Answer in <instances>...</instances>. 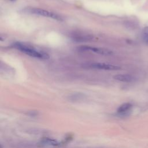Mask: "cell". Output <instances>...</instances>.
<instances>
[{"mask_svg": "<svg viewBox=\"0 0 148 148\" xmlns=\"http://www.w3.org/2000/svg\"><path fill=\"white\" fill-rule=\"evenodd\" d=\"M80 48L85 51H91L98 54L109 56L112 54V51L108 49L101 48V47H92L89 46H82Z\"/></svg>", "mask_w": 148, "mask_h": 148, "instance_id": "3957f363", "label": "cell"}, {"mask_svg": "<svg viewBox=\"0 0 148 148\" xmlns=\"http://www.w3.org/2000/svg\"><path fill=\"white\" fill-rule=\"evenodd\" d=\"M114 79L123 82H131L134 80L133 76L127 74H117L114 76Z\"/></svg>", "mask_w": 148, "mask_h": 148, "instance_id": "5b68a950", "label": "cell"}, {"mask_svg": "<svg viewBox=\"0 0 148 148\" xmlns=\"http://www.w3.org/2000/svg\"><path fill=\"white\" fill-rule=\"evenodd\" d=\"M11 1H13V0H11Z\"/></svg>", "mask_w": 148, "mask_h": 148, "instance_id": "9c48e42d", "label": "cell"}, {"mask_svg": "<svg viewBox=\"0 0 148 148\" xmlns=\"http://www.w3.org/2000/svg\"><path fill=\"white\" fill-rule=\"evenodd\" d=\"M91 68L99 69H103V70H109V71H113V70H118L120 69V67L117 65H114L113 64L103 63V62H94L89 65Z\"/></svg>", "mask_w": 148, "mask_h": 148, "instance_id": "277c9868", "label": "cell"}, {"mask_svg": "<svg viewBox=\"0 0 148 148\" xmlns=\"http://www.w3.org/2000/svg\"><path fill=\"white\" fill-rule=\"evenodd\" d=\"M42 143L44 144H47L49 145H52V146H56L58 144V143L54 139H50V138H44L42 140Z\"/></svg>", "mask_w": 148, "mask_h": 148, "instance_id": "52a82bcc", "label": "cell"}, {"mask_svg": "<svg viewBox=\"0 0 148 148\" xmlns=\"http://www.w3.org/2000/svg\"><path fill=\"white\" fill-rule=\"evenodd\" d=\"M29 12L32 14L38 15V16H43L45 17H49L50 18H53L54 20H56L58 21H62V17L57 14V13H53L52 12L45 10L43 9H40V8H31L29 9Z\"/></svg>", "mask_w": 148, "mask_h": 148, "instance_id": "7a4b0ae2", "label": "cell"}, {"mask_svg": "<svg viewBox=\"0 0 148 148\" xmlns=\"http://www.w3.org/2000/svg\"><path fill=\"white\" fill-rule=\"evenodd\" d=\"M132 108V105L130 103H125L119 106L117 109V112L120 114H124L130 110Z\"/></svg>", "mask_w": 148, "mask_h": 148, "instance_id": "8992f818", "label": "cell"}, {"mask_svg": "<svg viewBox=\"0 0 148 148\" xmlns=\"http://www.w3.org/2000/svg\"><path fill=\"white\" fill-rule=\"evenodd\" d=\"M143 39L144 42L148 45V27H145L143 31Z\"/></svg>", "mask_w": 148, "mask_h": 148, "instance_id": "ba28073f", "label": "cell"}, {"mask_svg": "<svg viewBox=\"0 0 148 148\" xmlns=\"http://www.w3.org/2000/svg\"><path fill=\"white\" fill-rule=\"evenodd\" d=\"M13 47L25 54L34 58L40 59H48L49 58V56L46 53L36 50L29 45L21 42H16L14 43Z\"/></svg>", "mask_w": 148, "mask_h": 148, "instance_id": "6da1fadb", "label": "cell"}]
</instances>
